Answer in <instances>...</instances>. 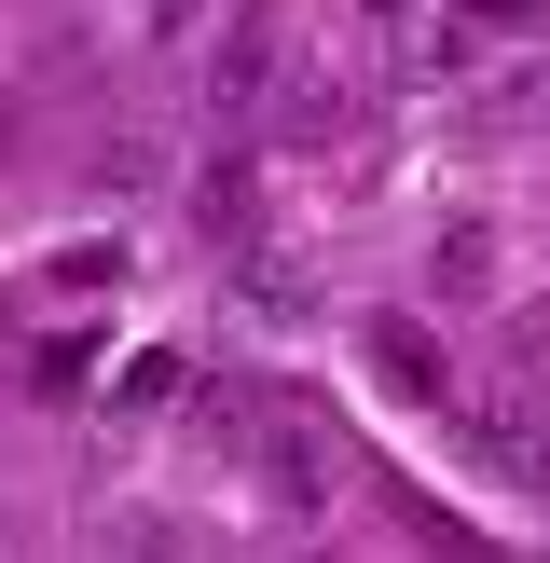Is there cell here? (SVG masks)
<instances>
[{
    "instance_id": "cell-1",
    "label": "cell",
    "mask_w": 550,
    "mask_h": 563,
    "mask_svg": "<svg viewBox=\"0 0 550 563\" xmlns=\"http://www.w3.org/2000/svg\"><path fill=\"white\" fill-rule=\"evenodd\" d=\"M358 357H372L399 399H440V385H454V357H440V330H427V317H358Z\"/></svg>"
},
{
    "instance_id": "cell-2",
    "label": "cell",
    "mask_w": 550,
    "mask_h": 563,
    "mask_svg": "<svg viewBox=\"0 0 550 563\" xmlns=\"http://www.w3.org/2000/svg\"><path fill=\"white\" fill-rule=\"evenodd\" d=\"M482 289H495V234L454 220V234H440V302H482Z\"/></svg>"
},
{
    "instance_id": "cell-3",
    "label": "cell",
    "mask_w": 550,
    "mask_h": 563,
    "mask_svg": "<svg viewBox=\"0 0 550 563\" xmlns=\"http://www.w3.org/2000/svg\"><path fill=\"white\" fill-rule=\"evenodd\" d=\"M179 385H193V372H179V357L152 344V357H124V385H110V412H179Z\"/></svg>"
},
{
    "instance_id": "cell-4",
    "label": "cell",
    "mask_w": 550,
    "mask_h": 563,
    "mask_svg": "<svg viewBox=\"0 0 550 563\" xmlns=\"http://www.w3.org/2000/svg\"><path fill=\"white\" fill-rule=\"evenodd\" d=\"M193 220H207V234H248V165H207V179H193Z\"/></svg>"
},
{
    "instance_id": "cell-5",
    "label": "cell",
    "mask_w": 550,
    "mask_h": 563,
    "mask_svg": "<svg viewBox=\"0 0 550 563\" xmlns=\"http://www.w3.org/2000/svg\"><path fill=\"white\" fill-rule=\"evenodd\" d=\"M193 14H207V0H138V27H152V42H179Z\"/></svg>"
},
{
    "instance_id": "cell-6",
    "label": "cell",
    "mask_w": 550,
    "mask_h": 563,
    "mask_svg": "<svg viewBox=\"0 0 550 563\" xmlns=\"http://www.w3.org/2000/svg\"><path fill=\"white\" fill-rule=\"evenodd\" d=\"M454 14H482V27H522V14H550V0H454Z\"/></svg>"
},
{
    "instance_id": "cell-7",
    "label": "cell",
    "mask_w": 550,
    "mask_h": 563,
    "mask_svg": "<svg viewBox=\"0 0 550 563\" xmlns=\"http://www.w3.org/2000/svg\"><path fill=\"white\" fill-rule=\"evenodd\" d=\"M537 137H550V82H537Z\"/></svg>"
},
{
    "instance_id": "cell-8",
    "label": "cell",
    "mask_w": 550,
    "mask_h": 563,
    "mask_svg": "<svg viewBox=\"0 0 550 563\" xmlns=\"http://www.w3.org/2000/svg\"><path fill=\"white\" fill-rule=\"evenodd\" d=\"M372 14H413V0H372Z\"/></svg>"
}]
</instances>
